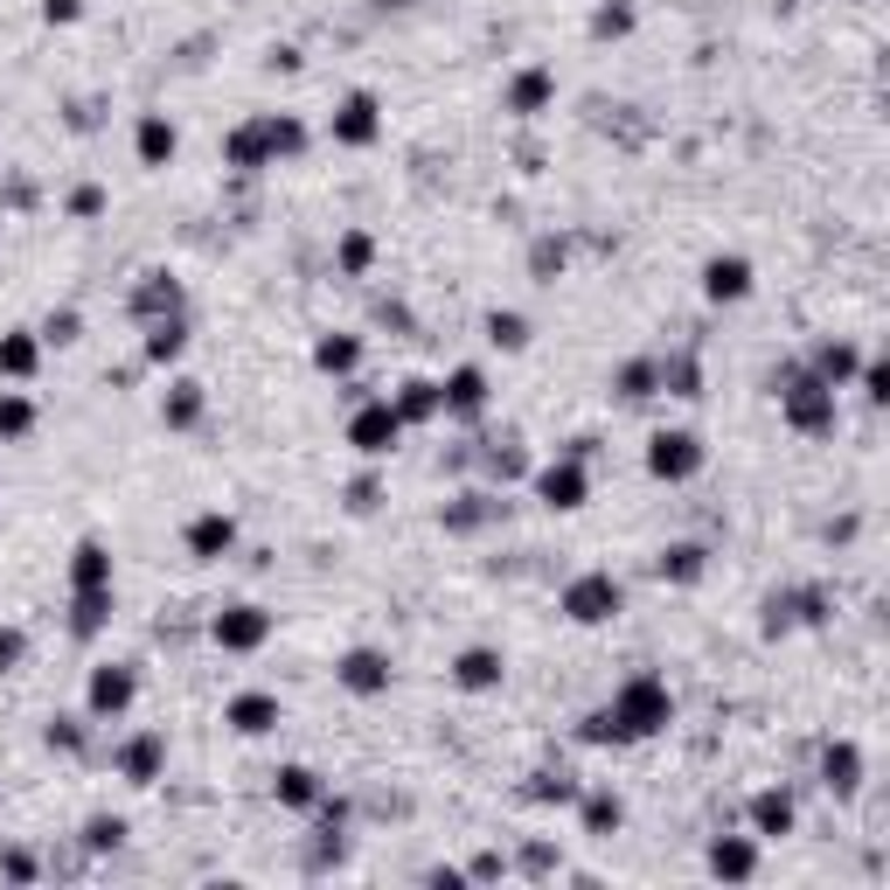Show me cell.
I'll list each match as a JSON object with an SVG mask.
<instances>
[{"label":"cell","instance_id":"obj_1","mask_svg":"<svg viewBox=\"0 0 890 890\" xmlns=\"http://www.w3.org/2000/svg\"><path fill=\"white\" fill-rule=\"evenodd\" d=\"M668 716H675L668 681L661 675H633V681H619V696L605 710L584 716V745H633V737L668 731Z\"/></svg>","mask_w":890,"mask_h":890},{"label":"cell","instance_id":"obj_2","mask_svg":"<svg viewBox=\"0 0 890 890\" xmlns=\"http://www.w3.org/2000/svg\"><path fill=\"white\" fill-rule=\"evenodd\" d=\"M223 154H230V167L258 175V167H278V161H299V154H307V126H299V119H278V111H264V119L237 126L230 140H223Z\"/></svg>","mask_w":890,"mask_h":890},{"label":"cell","instance_id":"obj_3","mask_svg":"<svg viewBox=\"0 0 890 890\" xmlns=\"http://www.w3.org/2000/svg\"><path fill=\"white\" fill-rule=\"evenodd\" d=\"M619 578L613 571H584V578H571L563 584V619H578V627H605V619L619 613Z\"/></svg>","mask_w":890,"mask_h":890},{"label":"cell","instance_id":"obj_4","mask_svg":"<svg viewBox=\"0 0 890 890\" xmlns=\"http://www.w3.org/2000/svg\"><path fill=\"white\" fill-rule=\"evenodd\" d=\"M780 411H786V425L793 431H835V390L821 383V376H793V390H780Z\"/></svg>","mask_w":890,"mask_h":890},{"label":"cell","instance_id":"obj_5","mask_svg":"<svg viewBox=\"0 0 890 890\" xmlns=\"http://www.w3.org/2000/svg\"><path fill=\"white\" fill-rule=\"evenodd\" d=\"M703 466V439L696 431H654L648 439V473L654 480H696Z\"/></svg>","mask_w":890,"mask_h":890},{"label":"cell","instance_id":"obj_6","mask_svg":"<svg viewBox=\"0 0 890 890\" xmlns=\"http://www.w3.org/2000/svg\"><path fill=\"white\" fill-rule=\"evenodd\" d=\"M210 640L223 654H258L264 640H272V613H264V605H230V613H216Z\"/></svg>","mask_w":890,"mask_h":890},{"label":"cell","instance_id":"obj_7","mask_svg":"<svg viewBox=\"0 0 890 890\" xmlns=\"http://www.w3.org/2000/svg\"><path fill=\"white\" fill-rule=\"evenodd\" d=\"M396 439H404V418L390 411V396L383 404H363L348 418V446L363 452V460H383V452H396Z\"/></svg>","mask_w":890,"mask_h":890},{"label":"cell","instance_id":"obj_8","mask_svg":"<svg viewBox=\"0 0 890 890\" xmlns=\"http://www.w3.org/2000/svg\"><path fill=\"white\" fill-rule=\"evenodd\" d=\"M334 140H341V146H376V140H383V105H376L369 91L341 98V111H334Z\"/></svg>","mask_w":890,"mask_h":890},{"label":"cell","instance_id":"obj_9","mask_svg":"<svg viewBox=\"0 0 890 890\" xmlns=\"http://www.w3.org/2000/svg\"><path fill=\"white\" fill-rule=\"evenodd\" d=\"M334 681H341L348 696H383V689H390V654L348 648V654H341V668H334Z\"/></svg>","mask_w":890,"mask_h":890},{"label":"cell","instance_id":"obj_10","mask_svg":"<svg viewBox=\"0 0 890 890\" xmlns=\"http://www.w3.org/2000/svg\"><path fill=\"white\" fill-rule=\"evenodd\" d=\"M536 495L550 501V508H563V515H571V508H584L592 480H584V466H578V460H557V466H543V473H536Z\"/></svg>","mask_w":890,"mask_h":890},{"label":"cell","instance_id":"obj_11","mask_svg":"<svg viewBox=\"0 0 890 890\" xmlns=\"http://www.w3.org/2000/svg\"><path fill=\"white\" fill-rule=\"evenodd\" d=\"M223 724H230L237 737H264V731H278V696H264V689H251V696H230Z\"/></svg>","mask_w":890,"mask_h":890},{"label":"cell","instance_id":"obj_12","mask_svg":"<svg viewBox=\"0 0 890 890\" xmlns=\"http://www.w3.org/2000/svg\"><path fill=\"white\" fill-rule=\"evenodd\" d=\"M439 404H446V418H480L487 411V376L480 369H452L439 383Z\"/></svg>","mask_w":890,"mask_h":890},{"label":"cell","instance_id":"obj_13","mask_svg":"<svg viewBox=\"0 0 890 890\" xmlns=\"http://www.w3.org/2000/svg\"><path fill=\"white\" fill-rule=\"evenodd\" d=\"M132 696H140L132 668H98V675H91V716H126Z\"/></svg>","mask_w":890,"mask_h":890},{"label":"cell","instance_id":"obj_14","mask_svg":"<svg viewBox=\"0 0 890 890\" xmlns=\"http://www.w3.org/2000/svg\"><path fill=\"white\" fill-rule=\"evenodd\" d=\"M237 543V522L223 515V508H210V515H195L188 522V557H202V563H216L223 550Z\"/></svg>","mask_w":890,"mask_h":890},{"label":"cell","instance_id":"obj_15","mask_svg":"<svg viewBox=\"0 0 890 890\" xmlns=\"http://www.w3.org/2000/svg\"><path fill=\"white\" fill-rule=\"evenodd\" d=\"M501 675H508V661L495 648H466L460 661H452V681H460L466 696H480V689H501Z\"/></svg>","mask_w":890,"mask_h":890},{"label":"cell","instance_id":"obj_16","mask_svg":"<svg viewBox=\"0 0 890 890\" xmlns=\"http://www.w3.org/2000/svg\"><path fill=\"white\" fill-rule=\"evenodd\" d=\"M161 759H167V737L146 731V737H132V745L119 751V772H126L132 786H154V780H161Z\"/></svg>","mask_w":890,"mask_h":890},{"label":"cell","instance_id":"obj_17","mask_svg":"<svg viewBox=\"0 0 890 890\" xmlns=\"http://www.w3.org/2000/svg\"><path fill=\"white\" fill-rule=\"evenodd\" d=\"M35 363H43V334H28V328L0 334V376H8V383H28Z\"/></svg>","mask_w":890,"mask_h":890},{"label":"cell","instance_id":"obj_18","mask_svg":"<svg viewBox=\"0 0 890 890\" xmlns=\"http://www.w3.org/2000/svg\"><path fill=\"white\" fill-rule=\"evenodd\" d=\"M175 146H181L175 119H167V111H146V119H140V167H167V161H175Z\"/></svg>","mask_w":890,"mask_h":890},{"label":"cell","instance_id":"obj_19","mask_svg":"<svg viewBox=\"0 0 890 890\" xmlns=\"http://www.w3.org/2000/svg\"><path fill=\"white\" fill-rule=\"evenodd\" d=\"M703 293L710 299H745L751 293V264L745 258H710L703 264Z\"/></svg>","mask_w":890,"mask_h":890},{"label":"cell","instance_id":"obj_20","mask_svg":"<svg viewBox=\"0 0 890 890\" xmlns=\"http://www.w3.org/2000/svg\"><path fill=\"white\" fill-rule=\"evenodd\" d=\"M70 584H78V592H111V550H105V543H78V557H70Z\"/></svg>","mask_w":890,"mask_h":890},{"label":"cell","instance_id":"obj_21","mask_svg":"<svg viewBox=\"0 0 890 890\" xmlns=\"http://www.w3.org/2000/svg\"><path fill=\"white\" fill-rule=\"evenodd\" d=\"M550 98H557V78H550V70H522V78L508 84V111H522V119H536Z\"/></svg>","mask_w":890,"mask_h":890},{"label":"cell","instance_id":"obj_22","mask_svg":"<svg viewBox=\"0 0 890 890\" xmlns=\"http://www.w3.org/2000/svg\"><path fill=\"white\" fill-rule=\"evenodd\" d=\"M396 418H404V425H425V418H439V383H425V376H411V383H404V396H396Z\"/></svg>","mask_w":890,"mask_h":890},{"label":"cell","instance_id":"obj_23","mask_svg":"<svg viewBox=\"0 0 890 890\" xmlns=\"http://www.w3.org/2000/svg\"><path fill=\"white\" fill-rule=\"evenodd\" d=\"M814 376H821L828 390H842L849 376H856V348H849V341H821V348H814Z\"/></svg>","mask_w":890,"mask_h":890},{"label":"cell","instance_id":"obj_24","mask_svg":"<svg viewBox=\"0 0 890 890\" xmlns=\"http://www.w3.org/2000/svg\"><path fill=\"white\" fill-rule=\"evenodd\" d=\"M751 828H759V835H786V828H793V800H786L780 786L751 800Z\"/></svg>","mask_w":890,"mask_h":890},{"label":"cell","instance_id":"obj_25","mask_svg":"<svg viewBox=\"0 0 890 890\" xmlns=\"http://www.w3.org/2000/svg\"><path fill=\"white\" fill-rule=\"evenodd\" d=\"M821 772H828V786H835V793H856V786H863V751H856V745H835V751L821 759Z\"/></svg>","mask_w":890,"mask_h":890},{"label":"cell","instance_id":"obj_26","mask_svg":"<svg viewBox=\"0 0 890 890\" xmlns=\"http://www.w3.org/2000/svg\"><path fill=\"white\" fill-rule=\"evenodd\" d=\"M313 363L328 369V376H355V363H363V341H348V334H328L313 348Z\"/></svg>","mask_w":890,"mask_h":890},{"label":"cell","instance_id":"obj_27","mask_svg":"<svg viewBox=\"0 0 890 890\" xmlns=\"http://www.w3.org/2000/svg\"><path fill=\"white\" fill-rule=\"evenodd\" d=\"M710 869H716V877H751V869H759V849H751V842H716L710 849Z\"/></svg>","mask_w":890,"mask_h":890},{"label":"cell","instance_id":"obj_28","mask_svg":"<svg viewBox=\"0 0 890 890\" xmlns=\"http://www.w3.org/2000/svg\"><path fill=\"white\" fill-rule=\"evenodd\" d=\"M28 425H35V404L22 390H0V439H28Z\"/></svg>","mask_w":890,"mask_h":890},{"label":"cell","instance_id":"obj_29","mask_svg":"<svg viewBox=\"0 0 890 890\" xmlns=\"http://www.w3.org/2000/svg\"><path fill=\"white\" fill-rule=\"evenodd\" d=\"M181 348H188V328H181V320H175V313L154 320V334H146V355H154V363H175Z\"/></svg>","mask_w":890,"mask_h":890},{"label":"cell","instance_id":"obj_30","mask_svg":"<svg viewBox=\"0 0 890 890\" xmlns=\"http://www.w3.org/2000/svg\"><path fill=\"white\" fill-rule=\"evenodd\" d=\"M661 578L696 584V578H703V550H696V543H675V550H661Z\"/></svg>","mask_w":890,"mask_h":890},{"label":"cell","instance_id":"obj_31","mask_svg":"<svg viewBox=\"0 0 890 890\" xmlns=\"http://www.w3.org/2000/svg\"><path fill=\"white\" fill-rule=\"evenodd\" d=\"M278 800H286V807H313L320 800V780H313L307 766H286V772H278Z\"/></svg>","mask_w":890,"mask_h":890},{"label":"cell","instance_id":"obj_32","mask_svg":"<svg viewBox=\"0 0 890 890\" xmlns=\"http://www.w3.org/2000/svg\"><path fill=\"white\" fill-rule=\"evenodd\" d=\"M175 313L181 307V286H175V278H167V272H146V286H140V313Z\"/></svg>","mask_w":890,"mask_h":890},{"label":"cell","instance_id":"obj_33","mask_svg":"<svg viewBox=\"0 0 890 890\" xmlns=\"http://www.w3.org/2000/svg\"><path fill=\"white\" fill-rule=\"evenodd\" d=\"M161 418H167V425H195V418H202V390H195V383H175V396L161 404Z\"/></svg>","mask_w":890,"mask_h":890},{"label":"cell","instance_id":"obj_34","mask_svg":"<svg viewBox=\"0 0 890 890\" xmlns=\"http://www.w3.org/2000/svg\"><path fill=\"white\" fill-rule=\"evenodd\" d=\"M487 341L495 348H529V320L522 313H487Z\"/></svg>","mask_w":890,"mask_h":890},{"label":"cell","instance_id":"obj_35","mask_svg":"<svg viewBox=\"0 0 890 890\" xmlns=\"http://www.w3.org/2000/svg\"><path fill=\"white\" fill-rule=\"evenodd\" d=\"M584 828H592V835L619 828V800H613V793H592V800H584Z\"/></svg>","mask_w":890,"mask_h":890},{"label":"cell","instance_id":"obj_36","mask_svg":"<svg viewBox=\"0 0 890 890\" xmlns=\"http://www.w3.org/2000/svg\"><path fill=\"white\" fill-rule=\"evenodd\" d=\"M369 258H376V244L355 230V237H341V264H348V272H369Z\"/></svg>","mask_w":890,"mask_h":890},{"label":"cell","instance_id":"obj_37","mask_svg":"<svg viewBox=\"0 0 890 890\" xmlns=\"http://www.w3.org/2000/svg\"><path fill=\"white\" fill-rule=\"evenodd\" d=\"M22 654H28V640L14 633V627H0V675H8V668H22Z\"/></svg>","mask_w":890,"mask_h":890},{"label":"cell","instance_id":"obj_38","mask_svg":"<svg viewBox=\"0 0 890 890\" xmlns=\"http://www.w3.org/2000/svg\"><path fill=\"white\" fill-rule=\"evenodd\" d=\"M84 835H91V849H119V835H126V821H105V814H98V821H91Z\"/></svg>","mask_w":890,"mask_h":890},{"label":"cell","instance_id":"obj_39","mask_svg":"<svg viewBox=\"0 0 890 890\" xmlns=\"http://www.w3.org/2000/svg\"><path fill=\"white\" fill-rule=\"evenodd\" d=\"M43 341H78V313H49V328Z\"/></svg>","mask_w":890,"mask_h":890},{"label":"cell","instance_id":"obj_40","mask_svg":"<svg viewBox=\"0 0 890 890\" xmlns=\"http://www.w3.org/2000/svg\"><path fill=\"white\" fill-rule=\"evenodd\" d=\"M70 210H78V216H98L105 195H98V188H78V195H70Z\"/></svg>","mask_w":890,"mask_h":890},{"label":"cell","instance_id":"obj_41","mask_svg":"<svg viewBox=\"0 0 890 890\" xmlns=\"http://www.w3.org/2000/svg\"><path fill=\"white\" fill-rule=\"evenodd\" d=\"M883 383H890V376H883V369H877V363H869V369H863V390H869V404H883V396H890V390H883Z\"/></svg>","mask_w":890,"mask_h":890},{"label":"cell","instance_id":"obj_42","mask_svg":"<svg viewBox=\"0 0 890 890\" xmlns=\"http://www.w3.org/2000/svg\"><path fill=\"white\" fill-rule=\"evenodd\" d=\"M43 14H49V22H78V14H84V0H49Z\"/></svg>","mask_w":890,"mask_h":890}]
</instances>
